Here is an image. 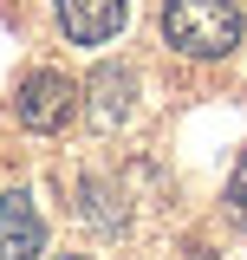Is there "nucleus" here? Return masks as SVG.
<instances>
[{
    "mask_svg": "<svg viewBox=\"0 0 247 260\" xmlns=\"http://www.w3.org/2000/svg\"><path fill=\"white\" fill-rule=\"evenodd\" d=\"M46 247V221L33 208L26 189H7L0 195V260H39Z\"/></svg>",
    "mask_w": 247,
    "mask_h": 260,
    "instance_id": "nucleus-4",
    "label": "nucleus"
},
{
    "mask_svg": "<svg viewBox=\"0 0 247 260\" xmlns=\"http://www.w3.org/2000/svg\"><path fill=\"white\" fill-rule=\"evenodd\" d=\"M59 260H85V254H59Z\"/></svg>",
    "mask_w": 247,
    "mask_h": 260,
    "instance_id": "nucleus-7",
    "label": "nucleus"
},
{
    "mask_svg": "<svg viewBox=\"0 0 247 260\" xmlns=\"http://www.w3.org/2000/svg\"><path fill=\"white\" fill-rule=\"evenodd\" d=\"M91 91H98V104H91V124L98 130H117L123 124V111H130V72H98L91 78Z\"/></svg>",
    "mask_w": 247,
    "mask_h": 260,
    "instance_id": "nucleus-5",
    "label": "nucleus"
},
{
    "mask_svg": "<svg viewBox=\"0 0 247 260\" xmlns=\"http://www.w3.org/2000/svg\"><path fill=\"white\" fill-rule=\"evenodd\" d=\"M78 111V85L65 78V72H26V85H20V98H13V117L26 130H65V117Z\"/></svg>",
    "mask_w": 247,
    "mask_h": 260,
    "instance_id": "nucleus-2",
    "label": "nucleus"
},
{
    "mask_svg": "<svg viewBox=\"0 0 247 260\" xmlns=\"http://www.w3.org/2000/svg\"><path fill=\"white\" fill-rule=\"evenodd\" d=\"M130 20V0H59V32L72 46H104Z\"/></svg>",
    "mask_w": 247,
    "mask_h": 260,
    "instance_id": "nucleus-3",
    "label": "nucleus"
},
{
    "mask_svg": "<svg viewBox=\"0 0 247 260\" xmlns=\"http://www.w3.org/2000/svg\"><path fill=\"white\" fill-rule=\"evenodd\" d=\"M228 221L247 234V156L234 162V176H228Z\"/></svg>",
    "mask_w": 247,
    "mask_h": 260,
    "instance_id": "nucleus-6",
    "label": "nucleus"
},
{
    "mask_svg": "<svg viewBox=\"0 0 247 260\" xmlns=\"http://www.w3.org/2000/svg\"><path fill=\"white\" fill-rule=\"evenodd\" d=\"M163 39L182 59H228L241 46V0H163Z\"/></svg>",
    "mask_w": 247,
    "mask_h": 260,
    "instance_id": "nucleus-1",
    "label": "nucleus"
}]
</instances>
